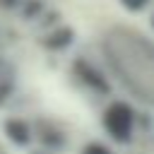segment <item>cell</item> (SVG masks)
Segmentation results:
<instances>
[{"instance_id": "6da1fadb", "label": "cell", "mask_w": 154, "mask_h": 154, "mask_svg": "<svg viewBox=\"0 0 154 154\" xmlns=\"http://www.w3.org/2000/svg\"><path fill=\"white\" fill-rule=\"evenodd\" d=\"M101 51L118 82L154 106V43L135 29L111 26L101 38Z\"/></svg>"}, {"instance_id": "7a4b0ae2", "label": "cell", "mask_w": 154, "mask_h": 154, "mask_svg": "<svg viewBox=\"0 0 154 154\" xmlns=\"http://www.w3.org/2000/svg\"><path fill=\"white\" fill-rule=\"evenodd\" d=\"M108 132L116 137V140H128L130 130H132V111L125 106V103H113L108 111H106V118H103Z\"/></svg>"}, {"instance_id": "3957f363", "label": "cell", "mask_w": 154, "mask_h": 154, "mask_svg": "<svg viewBox=\"0 0 154 154\" xmlns=\"http://www.w3.org/2000/svg\"><path fill=\"white\" fill-rule=\"evenodd\" d=\"M123 2H125L128 7H132V10H137V7H142L147 0H123Z\"/></svg>"}, {"instance_id": "277c9868", "label": "cell", "mask_w": 154, "mask_h": 154, "mask_svg": "<svg viewBox=\"0 0 154 154\" xmlns=\"http://www.w3.org/2000/svg\"><path fill=\"white\" fill-rule=\"evenodd\" d=\"M84 154H108V152H106L103 147H96V144H94V147H89V149H87Z\"/></svg>"}, {"instance_id": "5b68a950", "label": "cell", "mask_w": 154, "mask_h": 154, "mask_svg": "<svg viewBox=\"0 0 154 154\" xmlns=\"http://www.w3.org/2000/svg\"><path fill=\"white\" fill-rule=\"evenodd\" d=\"M0 154H5V152H2V147H0Z\"/></svg>"}]
</instances>
